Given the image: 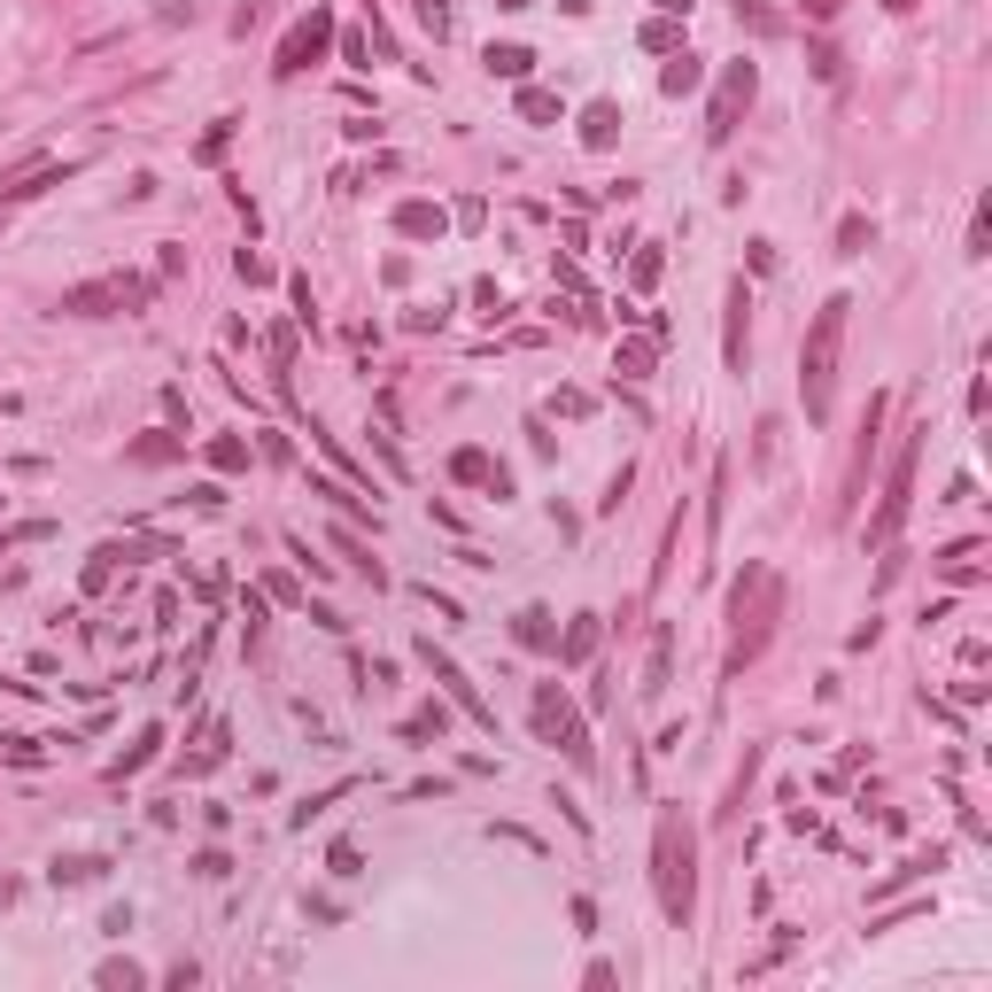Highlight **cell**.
Returning <instances> with one entry per match:
<instances>
[{"mask_svg": "<svg viewBox=\"0 0 992 992\" xmlns=\"http://www.w3.org/2000/svg\"><path fill=\"white\" fill-rule=\"evenodd\" d=\"M845 326H853V295H830L815 311V326H806V341H798V404H806V427H830V411H838Z\"/></svg>", "mask_w": 992, "mask_h": 992, "instance_id": "1", "label": "cell"}, {"mask_svg": "<svg viewBox=\"0 0 992 992\" xmlns=\"http://www.w3.org/2000/svg\"><path fill=\"white\" fill-rule=\"evenodd\" d=\"M411 16H419V24L442 39V32H450V0H411Z\"/></svg>", "mask_w": 992, "mask_h": 992, "instance_id": "35", "label": "cell"}, {"mask_svg": "<svg viewBox=\"0 0 992 992\" xmlns=\"http://www.w3.org/2000/svg\"><path fill=\"white\" fill-rule=\"evenodd\" d=\"M745 311H752V288L737 272L730 280V326H721V357H730V373H745Z\"/></svg>", "mask_w": 992, "mask_h": 992, "instance_id": "12", "label": "cell"}, {"mask_svg": "<svg viewBox=\"0 0 992 992\" xmlns=\"http://www.w3.org/2000/svg\"><path fill=\"white\" fill-rule=\"evenodd\" d=\"M0 225H9V210H0Z\"/></svg>", "mask_w": 992, "mask_h": 992, "instance_id": "46", "label": "cell"}, {"mask_svg": "<svg viewBox=\"0 0 992 992\" xmlns=\"http://www.w3.org/2000/svg\"><path fill=\"white\" fill-rule=\"evenodd\" d=\"M644 47H652V55H675V47H682V39H675V16H652V24H644Z\"/></svg>", "mask_w": 992, "mask_h": 992, "instance_id": "34", "label": "cell"}, {"mask_svg": "<svg viewBox=\"0 0 992 992\" xmlns=\"http://www.w3.org/2000/svg\"><path fill=\"white\" fill-rule=\"evenodd\" d=\"M798 9H806V16H815V24H830V16L845 9V0H798Z\"/></svg>", "mask_w": 992, "mask_h": 992, "instance_id": "43", "label": "cell"}, {"mask_svg": "<svg viewBox=\"0 0 992 992\" xmlns=\"http://www.w3.org/2000/svg\"><path fill=\"white\" fill-rule=\"evenodd\" d=\"M47 876H55V884H94V876H109V861H102V853H62Z\"/></svg>", "mask_w": 992, "mask_h": 992, "instance_id": "24", "label": "cell"}, {"mask_svg": "<svg viewBox=\"0 0 992 992\" xmlns=\"http://www.w3.org/2000/svg\"><path fill=\"white\" fill-rule=\"evenodd\" d=\"M868 241H876V218H861V210H853V218L838 225V256H868Z\"/></svg>", "mask_w": 992, "mask_h": 992, "instance_id": "29", "label": "cell"}, {"mask_svg": "<svg viewBox=\"0 0 992 992\" xmlns=\"http://www.w3.org/2000/svg\"><path fill=\"white\" fill-rule=\"evenodd\" d=\"M442 730H450V705H442V698H434V705H419V713L404 721V737H411V745H427V737H442Z\"/></svg>", "mask_w": 992, "mask_h": 992, "instance_id": "27", "label": "cell"}, {"mask_svg": "<svg viewBox=\"0 0 992 992\" xmlns=\"http://www.w3.org/2000/svg\"><path fill=\"white\" fill-rule=\"evenodd\" d=\"M612 140H620V102H590V109H582V148L605 155Z\"/></svg>", "mask_w": 992, "mask_h": 992, "instance_id": "18", "label": "cell"}, {"mask_svg": "<svg viewBox=\"0 0 992 992\" xmlns=\"http://www.w3.org/2000/svg\"><path fill=\"white\" fill-rule=\"evenodd\" d=\"M341 791H349V783H334V791H311V798H303V806H295V815H288V822H295V830H311V822H318V815H326V806H334V798H341Z\"/></svg>", "mask_w": 992, "mask_h": 992, "instance_id": "31", "label": "cell"}, {"mask_svg": "<svg viewBox=\"0 0 992 992\" xmlns=\"http://www.w3.org/2000/svg\"><path fill=\"white\" fill-rule=\"evenodd\" d=\"M326 47H334V9L318 0V9H311V16H295V24H288V39L272 47V78H303L311 62H326Z\"/></svg>", "mask_w": 992, "mask_h": 992, "instance_id": "7", "label": "cell"}, {"mask_svg": "<svg viewBox=\"0 0 992 992\" xmlns=\"http://www.w3.org/2000/svg\"><path fill=\"white\" fill-rule=\"evenodd\" d=\"M551 652H559V660H567V667H582V660H590V652H597V612H574V628H567V637H559V644H551Z\"/></svg>", "mask_w": 992, "mask_h": 992, "instance_id": "19", "label": "cell"}, {"mask_svg": "<svg viewBox=\"0 0 992 992\" xmlns=\"http://www.w3.org/2000/svg\"><path fill=\"white\" fill-rule=\"evenodd\" d=\"M512 637H520L527 652H551V644H559V620H551V605H520V612H512Z\"/></svg>", "mask_w": 992, "mask_h": 992, "instance_id": "14", "label": "cell"}, {"mask_svg": "<svg viewBox=\"0 0 992 992\" xmlns=\"http://www.w3.org/2000/svg\"><path fill=\"white\" fill-rule=\"evenodd\" d=\"M125 458H132V466H171V458H187V434H171V427H155V434H140V442H125Z\"/></svg>", "mask_w": 992, "mask_h": 992, "instance_id": "16", "label": "cell"}, {"mask_svg": "<svg viewBox=\"0 0 992 992\" xmlns=\"http://www.w3.org/2000/svg\"><path fill=\"white\" fill-rule=\"evenodd\" d=\"M264 597H280V605H311V597L295 590V574H264Z\"/></svg>", "mask_w": 992, "mask_h": 992, "instance_id": "38", "label": "cell"}, {"mask_svg": "<svg viewBox=\"0 0 992 992\" xmlns=\"http://www.w3.org/2000/svg\"><path fill=\"white\" fill-rule=\"evenodd\" d=\"M527 713H535V737H544V745H559L574 768H590V760H597V745H590V721L574 713V698H567L559 682H535Z\"/></svg>", "mask_w": 992, "mask_h": 992, "instance_id": "5", "label": "cell"}, {"mask_svg": "<svg viewBox=\"0 0 992 992\" xmlns=\"http://www.w3.org/2000/svg\"><path fill=\"white\" fill-rule=\"evenodd\" d=\"M202 458H210L218 474H248V442H241V434H210Z\"/></svg>", "mask_w": 992, "mask_h": 992, "instance_id": "25", "label": "cell"}, {"mask_svg": "<svg viewBox=\"0 0 992 992\" xmlns=\"http://www.w3.org/2000/svg\"><path fill=\"white\" fill-rule=\"evenodd\" d=\"M775 620H783V574L752 559V567L730 582V675H745V667L768 652Z\"/></svg>", "mask_w": 992, "mask_h": 992, "instance_id": "3", "label": "cell"}, {"mask_svg": "<svg viewBox=\"0 0 992 992\" xmlns=\"http://www.w3.org/2000/svg\"><path fill=\"white\" fill-rule=\"evenodd\" d=\"M652 365H660V341H620L612 349V381H628V388L652 381Z\"/></svg>", "mask_w": 992, "mask_h": 992, "instance_id": "17", "label": "cell"}, {"mask_svg": "<svg viewBox=\"0 0 992 992\" xmlns=\"http://www.w3.org/2000/svg\"><path fill=\"white\" fill-rule=\"evenodd\" d=\"M94 984H102V992H132V984H148V969H140V961H102Z\"/></svg>", "mask_w": 992, "mask_h": 992, "instance_id": "30", "label": "cell"}, {"mask_svg": "<svg viewBox=\"0 0 992 992\" xmlns=\"http://www.w3.org/2000/svg\"><path fill=\"white\" fill-rule=\"evenodd\" d=\"M652 9H660V16H690V0H652Z\"/></svg>", "mask_w": 992, "mask_h": 992, "instance_id": "44", "label": "cell"}, {"mask_svg": "<svg viewBox=\"0 0 992 992\" xmlns=\"http://www.w3.org/2000/svg\"><path fill=\"white\" fill-rule=\"evenodd\" d=\"M752 94H760V70L737 55L730 70H721V85H713V109H705V148H730V132H737V117L752 109Z\"/></svg>", "mask_w": 992, "mask_h": 992, "instance_id": "6", "label": "cell"}, {"mask_svg": "<svg viewBox=\"0 0 992 992\" xmlns=\"http://www.w3.org/2000/svg\"><path fill=\"white\" fill-rule=\"evenodd\" d=\"M884 411H891V396H868V419H861V442H853V466H845V504L861 497V481H868V466H876V427H884Z\"/></svg>", "mask_w": 992, "mask_h": 992, "instance_id": "10", "label": "cell"}, {"mask_svg": "<svg viewBox=\"0 0 992 992\" xmlns=\"http://www.w3.org/2000/svg\"><path fill=\"white\" fill-rule=\"evenodd\" d=\"M652 891L675 931L698 915V830L682 806H660V822H652Z\"/></svg>", "mask_w": 992, "mask_h": 992, "instance_id": "2", "label": "cell"}, {"mask_svg": "<svg viewBox=\"0 0 992 992\" xmlns=\"http://www.w3.org/2000/svg\"><path fill=\"white\" fill-rule=\"evenodd\" d=\"M225 140H233V117H218V132L202 140V163H218V155H225Z\"/></svg>", "mask_w": 992, "mask_h": 992, "instance_id": "42", "label": "cell"}, {"mask_svg": "<svg viewBox=\"0 0 992 992\" xmlns=\"http://www.w3.org/2000/svg\"><path fill=\"white\" fill-rule=\"evenodd\" d=\"M737 24H752V32H760V39H768V32H783V24H775V16H768V9H760V0H737Z\"/></svg>", "mask_w": 992, "mask_h": 992, "instance_id": "39", "label": "cell"}, {"mask_svg": "<svg viewBox=\"0 0 992 992\" xmlns=\"http://www.w3.org/2000/svg\"><path fill=\"white\" fill-rule=\"evenodd\" d=\"M155 745H163V730H140V737L125 745V760H109V783H125V775H140V768L155 760Z\"/></svg>", "mask_w": 992, "mask_h": 992, "instance_id": "23", "label": "cell"}, {"mask_svg": "<svg viewBox=\"0 0 992 992\" xmlns=\"http://www.w3.org/2000/svg\"><path fill=\"white\" fill-rule=\"evenodd\" d=\"M334 551H341V559H349V567H357V574H365V582H373V590H381V582H388V574H381V559H373V551H365V535H349V527H334Z\"/></svg>", "mask_w": 992, "mask_h": 992, "instance_id": "22", "label": "cell"}, {"mask_svg": "<svg viewBox=\"0 0 992 992\" xmlns=\"http://www.w3.org/2000/svg\"><path fill=\"white\" fill-rule=\"evenodd\" d=\"M884 9H891V16H908V9H915V0H884Z\"/></svg>", "mask_w": 992, "mask_h": 992, "instance_id": "45", "label": "cell"}, {"mask_svg": "<svg viewBox=\"0 0 992 992\" xmlns=\"http://www.w3.org/2000/svg\"><path fill=\"white\" fill-rule=\"evenodd\" d=\"M481 62H489V70H497V78H527V70H535V55H527V47H520V39H504V47H489V55H481Z\"/></svg>", "mask_w": 992, "mask_h": 992, "instance_id": "26", "label": "cell"}, {"mask_svg": "<svg viewBox=\"0 0 992 992\" xmlns=\"http://www.w3.org/2000/svg\"><path fill=\"white\" fill-rule=\"evenodd\" d=\"M660 272H667V256H660V241H644L637 256H628V288H637V295H652V288H660Z\"/></svg>", "mask_w": 992, "mask_h": 992, "instance_id": "21", "label": "cell"}, {"mask_svg": "<svg viewBox=\"0 0 992 992\" xmlns=\"http://www.w3.org/2000/svg\"><path fill=\"white\" fill-rule=\"evenodd\" d=\"M341 62H349V70H373V47H365V39L349 32V39H341Z\"/></svg>", "mask_w": 992, "mask_h": 992, "instance_id": "40", "label": "cell"}, {"mask_svg": "<svg viewBox=\"0 0 992 992\" xmlns=\"http://www.w3.org/2000/svg\"><path fill=\"white\" fill-rule=\"evenodd\" d=\"M667 667H675V637L660 628V637H652V675H644V698H660V690H667Z\"/></svg>", "mask_w": 992, "mask_h": 992, "instance_id": "28", "label": "cell"}, {"mask_svg": "<svg viewBox=\"0 0 992 992\" xmlns=\"http://www.w3.org/2000/svg\"><path fill=\"white\" fill-rule=\"evenodd\" d=\"M326 868H334V876H365V853H357V845H349V838H341V845H334V853H326Z\"/></svg>", "mask_w": 992, "mask_h": 992, "instance_id": "36", "label": "cell"}, {"mask_svg": "<svg viewBox=\"0 0 992 992\" xmlns=\"http://www.w3.org/2000/svg\"><path fill=\"white\" fill-rule=\"evenodd\" d=\"M0 760L9 768H39L47 752H39V737H0Z\"/></svg>", "mask_w": 992, "mask_h": 992, "instance_id": "32", "label": "cell"}, {"mask_svg": "<svg viewBox=\"0 0 992 992\" xmlns=\"http://www.w3.org/2000/svg\"><path fill=\"white\" fill-rule=\"evenodd\" d=\"M923 434H931V427H908V434H899V450H891V466H884V497H876V512H868V527H861V544H868V551L899 544V527H908V512H915V458H923Z\"/></svg>", "mask_w": 992, "mask_h": 992, "instance_id": "4", "label": "cell"}, {"mask_svg": "<svg viewBox=\"0 0 992 992\" xmlns=\"http://www.w3.org/2000/svg\"><path fill=\"white\" fill-rule=\"evenodd\" d=\"M233 272H241V280H248V288H264V280H272V264H264V256H256V248H241V256H233Z\"/></svg>", "mask_w": 992, "mask_h": 992, "instance_id": "37", "label": "cell"}, {"mask_svg": "<svg viewBox=\"0 0 992 992\" xmlns=\"http://www.w3.org/2000/svg\"><path fill=\"white\" fill-rule=\"evenodd\" d=\"M450 481H466V489H489V497H512V474L489 458V450H458V458H450Z\"/></svg>", "mask_w": 992, "mask_h": 992, "instance_id": "11", "label": "cell"}, {"mask_svg": "<svg viewBox=\"0 0 992 992\" xmlns=\"http://www.w3.org/2000/svg\"><path fill=\"white\" fill-rule=\"evenodd\" d=\"M419 660H427V675L442 682V698L458 705L466 721H481V730H497V705H489V698H481V690L466 682V667H458V660H450V652H434V644H419Z\"/></svg>", "mask_w": 992, "mask_h": 992, "instance_id": "9", "label": "cell"}, {"mask_svg": "<svg viewBox=\"0 0 992 992\" xmlns=\"http://www.w3.org/2000/svg\"><path fill=\"white\" fill-rule=\"evenodd\" d=\"M396 233L404 241H442L450 233V210L442 202H396Z\"/></svg>", "mask_w": 992, "mask_h": 992, "instance_id": "13", "label": "cell"}, {"mask_svg": "<svg viewBox=\"0 0 992 992\" xmlns=\"http://www.w3.org/2000/svg\"><path fill=\"white\" fill-rule=\"evenodd\" d=\"M838 70H845V62H838V47H830V39H815V78H838Z\"/></svg>", "mask_w": 992, "mask_h": 992, "instance_id": "41", "label": "cell"}, {"mask_svg": "<svg viewBox=\"0 0 992 992\" xmlns=\"http://www.w3.org/2000/svg\"><path fill=\"white\" fill-rule=\"evenodd\" d=\"M698 85H705V62H698L690 47H675V55H667V70H660V94H667V102H682V94H698Z\"/></svg>", "mask_w": 992, "mask_h": 992, "instance_id": "15", "label": "cell"}, {"mask_svg": "<svg viewBox=\"0 0 992 992\" xmlns=\"http://www.w3.org/2000/svg\"><path fill=\"white\" fill-rule=\"evenodd\" d=\"M125 559H132V544H102L94 559H85V590H94V597H102V590L117 582V567H125Z\"/></svg>", "mask_w": 992, "mask_h": 992, "instance_id": "20", "label": "cell"}, {"mask_svg": "<svg viewBox=\"0 0 992 992\" xmlns=\"http://www.w3.org/2000/svg\"><path fill=\"white\" fill-rule=\"evenodd\" d=\"M155 295V280H132V272H117V280H85V288H62V303L55 311H70V318H109V311H140Z\"/></svg>", "mask_w": 992, "mask_h": 992, "instance_id": "8", "label": "cell"}, {"mask_svg": "<svg viewBox=\"0 0 992 992\" xmlns=\"http://www.w3.org/2000/svg\"><path fill=\"white\" fill-rule=\"evenodd\" d=\"M520 117H535V125H551V117H559V94H544V85H527V94H520Z\"/></svg>", "mask_w": 992, "mask_h": 992, "instance_id": "33", "label": "cell"}]
</instances>
